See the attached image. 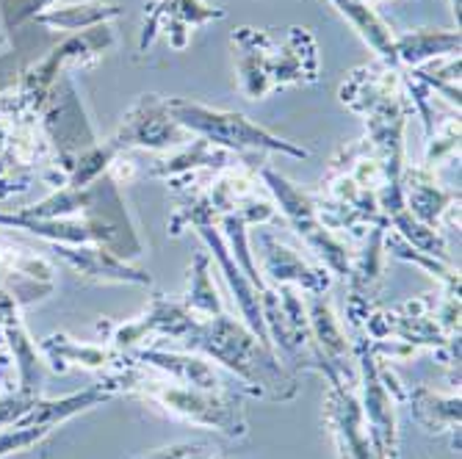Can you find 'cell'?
I'll return each mask as SVG.
<instances>
[{"label":"cell","mask_w":462,"mask_h":459,"mask_svg":"<svg viewBox=\"0 0 462 459\" xmlns=\"http://www.w3.org/2000/svg\"><path fill=\"white\" fill-rule=\"evenodd\" d=\"M180 341L236 371V377H241L258 393H269L272 399L293 396V380L285 377L277 357L269 354V346H263L252 332H246L227 316L205 321L194 318Z\"/></svg>","instance_id":"1"},{"label":"cell","mask_w":462,"mask_h":459,"mask_svg":"<svg viewBox=\"0 0 462 459\" xmlns=\"http://www.w3.org/2000/svg\"><path fill=\"white\" fill-rule=\"evenodd\" d=\"M116 382L134 393H142L144 399H150L166 412L178 415L183 421L217 429L227 437L246 435V418H244L241 401L236 396H227L222 390H202V388L183 385L175 380L158 382V380L144 377V373H125Z\"/></svg>","instance_id":"2"},{"label":"cell","mask_w":462,"mask_h":459,"mask_svg":"<svg viewBox=\"0 0 462 459\" xmlns=\"http://www.w3.org/2000/svg\"><path fill=\"white\" fill-rule=\"evenodd\" d=\"M166 106H170V114L180 128L197 133L199 139L211 142V144L233 147V150H272V152H285L293 158L308 155V150H300V147L272 136L266 128L249 122L244 114L208 108L199 103H189V100H166Z\"/></svg>","instance_id":"3"},{"label":"cell","mask_w":462,"mask_h":459,"mask_svg":"<svg viewBox=\"0 0 462 459\" xmlns=\"http://www.w3.org/2000/svg\"><path fill=\"white\" fill-rule=\"evenodd\" d=\"M263 178H266V183L272 186V191L277 194V199H280V205H282V214L288 216V222L305 235V241H308V243L316 249V252L327 261V266H329L332 271L344 274V271L349 269L346 252H344V246H341L338 241H335V238L324 230V225L319 222V205H313V199H310L305 191H300L297 186L288 183L285 178L274 175L272 170H263Z\"/></svg>","instance_id":"4"},{"label":"cell","mask_w":462,"mask_h":459,"mask_svg":"<svg viewBox=\"0 0 462 459\" xmlns=\"http://www.w3.org/2000/svg\"><path fill=\"white\" fill-rule=\"evenodd\" d=\"M360 365H363V385H365V399H363V415L374 451L385 456L393 454L396 448V412H393V396L383 380L380 368L374 363L371 349H360Z\"/></svg>","instance_id":"5"},{"label":"cell","mask_w":462,"mask_h":459,"mask_svg":"<svg viewBox=\"0 0 462 459\" xmlns=\"http://www.w3.org/2000/svg\"><path fill=\"white\" fill-rule=\"evenodd\" d=\"M180 131L183 128L172 119L166 100H158L155 95H147L128 114V119H125L122 131H119V136L114 142H116V147H125V144L166 147V144L180 142V136H178Z\"/></svg>","instance_id":"6"},{"label":"cell","mask_w":462,"mask_h":459,"mask_svg":"<svg viewBox=\"0 0 462 459\" xmlns=\"http://www.w3.org/2000/svg\"><path fill=\"white\" fill-rule=\"evenodd\" d=\"M327 415H329L335 437H338L344 459H374L376 456L371 437H368L363 407L352 390H346L344 385H332L329 399H327Z\"/></svg>","instance_id":"7"},{"label":"cell","mask_w":462,"mask_h":459,"mask_svg":"<svg viewBox=\"0 0 462 459\" xmlns=\"http://www.w3.org/2000/svg\"><path fill=\"white\" fill-rule=\"evenodd\" d=\"M233 48L238 50V75L244 95L252 100H263L274 89L269 78V36L252 28H241L238 33H233Z\"/></svg>","instance_id":"8"},{"label":"cell","mask_w":462,"mask_h":459,"mask_svg":"<svg viewBox=\"0 0 462 459\" xmlns=\"http://www.w3.org/2000/svg\"><path fill=\"white\" fill-rule=\"evenodd\" d=\"M199 233H202V238H205L208 243H211L214 255L219 258V263H222V269H225V274H227V280H230L233 294H236V299H238V308H241L244 318L249 321L252 332H255V338H258L263 346H269V332H266L263 308H261V299H258L255 285H252V280H249L246 274H241L238 263H233L230 249H227V246H225V241L214 233V227H211V225H199Z\"/></svg>","instance_id":"9"},{"label":"cell","mask_w":462,"mask_h":459,"mask_svg":"<svg viewBox=\"0 0 462 459\" xmlns=\"http://www.w3.org/2000/svg\"><path fill=\"white\" fill-rule=\"evenodd\" d=\"M329 4L352 23V28L368 41V45L374 48V53H380V59L391 69L399 64V59H396V36L383 23V17L368 6V0H329Z\"/></svg>","instance_id":"10"},{"label":"cell","mask_w":462,"mask_h":459,"mask_svg":"<svg viewBox=\"0 0 462 459\" xmlns=\"http://www.w3.org/2000/svg\"><path fill=\"white\" fill-rule=\"evenodd\" d=\"M443 56H459V31H412L396 36V59L412 69Z\"/></svg>","instance_id":"11"},{"label":"cell","mask_w":462,"mask_h":459,"mask_svg":"<svg viewBox=\"0 0 462 459\" xmlns=\"http://www.w3.org/2000/svg\"><path fill=\"white\" fill-rule=\"evenodd\" d=\"M144 363L155 365L158 371L170 373V380L175 382H183V385H194V388H202V390H222V382L217 377V371L211 363H205L199 357H191V354H175V352H142L139 354Z\"/></svg>","instance_id":"12"},{"label":"cell","mask_w":462,"mask_h":459,"mask_svg":"<svg viewBox=\"0 0 462 459\" xmlns=\"http://www.w3.org/2000/svg\"><path fill=\"white\" fill-rule=\"evenodd\" d=\"M61 258L75 266L80 274L95 277V280H114V282H150V277L144 271H134L125 266L116 252H108V249H67L59 246Z\"/></svg>","instance_id":"13"},{"label":"cell","mask_w":462,"mask_h":459,"mask_svg":"<svg viewBox=\"0 0 462 459\" xmlns=\"http://www.w3.org/2000/svg\"><path fill=\"white\" fill-rule=\"evenodd\" d=\"M122 9L119 6H108V4H67V6H51L45 12L33 14L36 23L42 25H51V28H59V31H89V28H97L114 17H119Z\"/></svg>","instance_id":"14"},{"label":"cell","mask_w":462,"mask_h":459,"mask_svg":"<svg viewBox=\"0 0 462 459\" xmlns=\"http://www.w3.org/2000/svg\"><path fill=\"white\" fill-rule=\"evenodd\" d=\"M263 243H266V269H269V274L274 280H280V282H300L305 290H310V294H321V290H327V285H329L327 274L308 269L302 263V258H297L282 243H274L269 235L263 238Z\"/></svg>","instance_id":"15"},{"label":"cell","mask_w":462,"mask_h":459,"mask_svg":"<svg viewBox=\"0 0 462 459\" xmlns=\"http://www.w3.org/2000/svg\"><path fill=\"white\" fill-rule=\"evenodd\" d=\"M412 412H415V418L424 427H430L432 432L459 427V399H443L427 388L412 390Z\"/></svg>","instance_id":"16"},{"label":"cell","mask_w":462,"mask_h":459,"mask_svg":"<svg viewBox=\"0 0 462 459\" xmlns=\"http://www.w3.org/2000/svg\"><path fill=\"white\" fill-rule=\"evenodd\" d=\"M308 318H310V326H313V335L321 344L324 360H329L335 365H344L341 360L346 354V338H344L338 321H335V316L329 313V308L321 299H313Z\"/></svg>","instance_id":"17"},{"label":"cell","mask_w":462,"mask_h":459,"mask_svg":"<svg viewBox=\"0 0 462 459\" xmlns=\"http://www.w3.org/2000/svg\"><path fill=\"white\" fill-rule=\"evenodd\" d=\"M186 310H191L197 318H214L222 313V302L217 297V288L208 277V255H197L191 266V290H189V302Z\"/></svg>","instance_id":"18"},{"label":"cell","mask_w":462,"mask_h":459,"mask_svg":"<svg viewBox=\"0 0 462 459\" xmlns=\"http://www.w3.org/2000/svg\"><path fill=\"white\" fill-rule=\"evenodd\" d=\"M158 17H170V20H178L189 28H197L208 20H219L225 12L222 9H214V6H205L199 0H163V4L155 9Z\"/></svg>","instance_id":"19"},{"label":"cell","mask_w":462,"mask_h":459,"mask_svg":"<svg viewBox=\"0 0 462 459\" xmlns=\"http://www.w3.org/2000/svg\"><path fill=\"white\" fill-rule=\"evenodd\" d=\"M45 349L51 354H56L59 360H64V363H78V365H89V368H103L114 357V354H108L106 349H97V346H78L75 341H69L64 335L51 338L45 344Z\"/></svg>","instance_id":"20"},{"label":"cell","mask_w":462,"mask_h":459,"mask_svg":"<svg viewBox=\"0 0 462 459\" xmlns=\"http://www.w3.org/2000/svg\"><path fill=\"white\" fill-rule=\"evenodd\" d=\"M48 432L51 429H45V427H17V429H9V432H0V456L36 445Z\"/></svg>","instance_id":"21"},{"label":"cell","mask_w":462,"mask_h":459,"mask_svg":"<svg viewBox=\"0 0 462 459\" xmlns=\"http://www.w3.org/2000/svg\"><path fill=\"white\" fill-rule=\"evenodd\" d=\"M459 147V122H448L443 133L438 139H432L430 144V158H427V166H435V161H440L443 155H451L454 150Z\"/></svg>","instance_id":"22"},{"label":"cell","mask_w":462,"mask_h":459,"mask_svg":"<svg viewBox=\"0 0 462 459\" xmlns=\"http://www.w3.org/2000/svg\"><path fill=\"white\" fill-rule=\"evenodd\" d=\"M205 456H211L205 445H172V448L155 451L152 456H144V459H205Z\"/></svg>","instance_id":"23"},{"label":"cell","mask_w":462,"mask_h":459,"mask_svg":"<svg viewBox=\"0 0 462 459\" xmlns=\"http://www.w3.org/2000/svg\"><path fill=\"white\" fill-rule=\"evenodd\" d=\"M451 12H454V17L459 20V0H451Z\"/></svg>","instance_id":"24"},{"label":"cell","mask_w":462,"mask_h":459,"mask_svg":"<svg viewBox=\"0 0 462 459\" xmlns=\"http://www.w3.org/2000/svg\"><path fill=\"white\" fill-rule=\"evenodd\" d=\"M374 459H388V456H385V454H380V451H376V456H374Z\"/></svg>","instance_id":"25"},{"label":"cell","mask_w":462,"mask_h":459,"mask_svg":"<svg viewBox=\"0 0 462 459\" xmlns=\"http://www.w3.org/2000/svg\"><path fill=\"white\" fill-rule=\"evenodd\" d=\"M205 459H217V456H205Z\"/></svg>","instance_id":"26"}]
</instances>
